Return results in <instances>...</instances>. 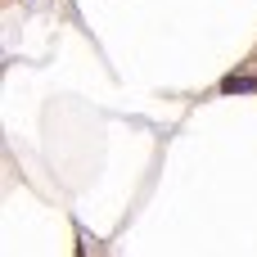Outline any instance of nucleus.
<instances>
[{
    "instance_id": "f257e3e1",
    "label": "nucleus",
    "mask_w": 257,
    "mask_h": 257,
    "mask_svg": "<svg viewBox=\"0 0 257 257\" xmlns=\"http://www.w3.org/2000/svg\"><path fill=\"white\" fill-rule=\"evenodd\" d=\"M221 95H257V77H221Z\"/></svg>"
}]
</instances>
